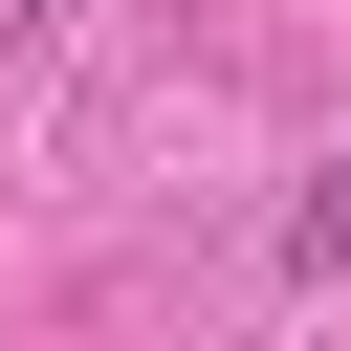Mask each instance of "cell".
Wrapping results in <instances>:
<instances>
[{"mask_svg": "<svg viewBox=\"0 0 351 351\" xmlns=\"http://www.w3.org/2000/svg\"><path fill=\"white\" fill-rule=\"evenodd\" d=\"M285 263H307V285H329V263H351V154H329V176H307V197H285Z\"/></svg>", "mask_w": 351, "mask_h": 351, "instance_id": "obj_1", "label": "cell"}, {"mask_svg": "<svg viewBox=\"0 0 351 351\" xmlns=\"http://www.w3.org/2000/svg\"><path fill=\"white\" fill-rule=\"evenodd\" d=\"M22 22H66V0H0V44H22Z\"/></svg>", "mask_w": 351, "mask_h": 351, "instance_id": "obj_2", "label": "cell"}]
</instances>
